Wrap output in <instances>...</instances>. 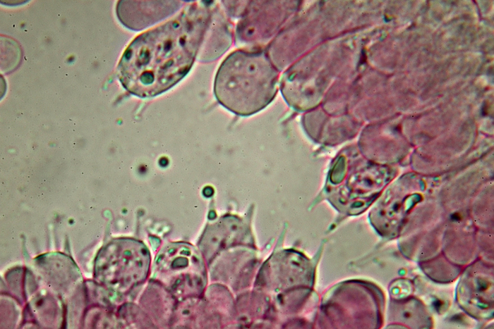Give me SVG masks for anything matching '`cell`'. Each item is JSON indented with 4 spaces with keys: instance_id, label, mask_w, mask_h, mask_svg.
<instances>
[{
    "instance_id": "6da1fadb",
    "label": "cell",
    "mask_w": 494,
    "mask_h": 329,
    "mask_svg": "<svg viewBox=\"0 0 494 329\" xmlns=\"http://www.w3.org/2000/svg\"><path fill=\"white\" fill-rule=\"evenodd\" d=\"M214 2H194L176 17L135 37L117 67L123 87L150 98L167 92L190 71L208 29Z\"/></svg>"
},
{
    "instance_id": "7a4b0ae2",
    "label": "cell",
    "mask_w": 494,
    "mask_h": 329,
    "mask_svg": "<svg viewBox=\"0 0 494 329\" xmlns=\"http://www.w3.org/2000/svg\"><path fill=\"white\" fill-rule=\"evenodd\" d=\"M278 70L262 50L239 49L219 66L214 82L217 101L236 115L248 116L265 108L274 99Z\"/></svg>"
},
{
    "instance_id": "3957f363",
    "label": "cell",
    "mask_w": 494,
    "mask_h": 329,
    "mask_svg": "<svg viewBox=\"0 0 494 329\" xmlns=\"http://www.w3.org/2000/svg\"><path fill=\"white\" fill-rule=\"evenodd\" d=\"M182 1H121L117 14L121 23L133 30H140L174 14Z\"/></svg>"
},
{
    "instance_id": "277c9868",
    "label": "cell",
    "mask_w": 494,
    "mask_h": 329,
    "mask_svg": "<svg viewBox=\"0 0 494 329\" xmlns=\"http://www.w3.org/2000/svg\"><path fill=\"white\" fill-rule=\"evenodd\" d=\"M232 30L229 23L217 6H212L211 20L197 56L207 63L217 60L230 47Z\"/></svg>"
}]
</instances>
